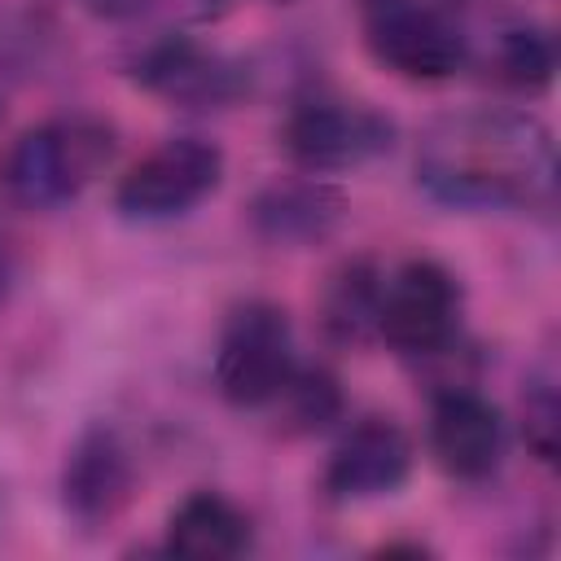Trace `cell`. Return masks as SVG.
I'll return each mask as SVG.
<instances>
[{
    "label": "cell",
    "mask_w": 561,
    "mask_h": 561,
    "mask_svg": "<svg viewBox=\"0 0 561 561\" xmlns=\"http://www.w3.org/2000/svg\"><path fill=\"white\" fill-rule=\"evenodd\" d=\"M416 180L443 206L548 210L557 188L552 131L513 110L447 114L421 140Z\"/></svg>",
    "instance_id": "cell-1"
},
{
    "label": "cell",
    "mask_w": 561,
    "mask_h": 561,
    "mask_svg": "<svg viewBox=\"0 0 561 561\" xmlns=\"http://www.w3.org/2000/svg\"><path fill=\"white\" fill-rule=\"evenodd\" d=\"M114 158V131L88 114L48 118L18 136L4 180L9 193L31 210H53L75 202Z\"/></svg>",
    "instance_id": "cell-2"
},
{
    "label": "cell",
    "mask_w": 561,
    "mask_h": 561,
    "mask_svg": "<svg viewBox=\"0 0 561 561\" xmlns=\"http://www.w3.org/2000/svg\"><path fill=\"white\" fill-rule=\"evenodd\" d=\"M294 377L289 320L272 302H245L228 316L215 351V386L237 408H267Z\"/></svg>",
    "instance_id": "cell-3"
},
{
    "label": "cell",
    "mask_w": 561,
    "mask_h": 561,
    "mask_svg": "<svg viewBox=\"0 0 561 561\" xmlns=\"http://www.w3.org/2000/svg\"><path fill=\"white\" fill-rule=\"evenodd\" d=\"M224 180V153L219 145L202 136H175L149 149L114 188V206L127 219L153 224L188 215L197 202H206Z\"/></svg>",
    "instance_id": "cell-4"
},
{
    "label": "cell",
    "mask_w": 561,
    "mask_h": 561,
    "mask_svg": "<svg viewBox=\"0 0 561 561\" xmlns=\"http://www.w3.org/2000/svg\"><path fill=\"white\" fill-rule=\"evenodd\" d=\"M364 39L373 57L403 79H451L465 66V35L421 0H368Z\"/></svg>",
    "instance_id": "cell-5"
},
{
    "label": "cell",
    "mask_w": 561,
    "mask_h": 561,
    "mask_svg": "<svg viewBox=\"0 0 561 561\" xmlns=\"http://www.w3.org/2000/svg\"><path fill=\"white\" fill-rule=\"evenodd\" d=\"M285 153L302 171H351L394 145V123L359 101H302L285 118Z\"/></svg>",
    "instance_id": "cell-6"
},
{
    "label": "cell",
    "mask_w": 561,
    "mask_h": 561,
    "mask_svg": "<svg viewBox=\"0 0 561 561\" xmlns=\"http://www.w3.org/2000/svg\"><path fill=\"white\" fill-rule=\"evenodd\" d=\"M460 289L447 267L430 259L403 263L377 294V333L403 355L443 351L456 333Z\"/></svg>",
    "instance_id": "cell-7"
},
{
    "label": "cell",
    "mask_w": 561,
    "mask_h": 561,
    "mask_svg": "<svg viewBox=\"0 0 561 561\" xmlns=\"http://www.w3.org/2000/svg\"><path fill=\"white\" fill-rule=\"evenodd\" d=\"M408 473H412L408 434L386 416H368L355 430H346V438L333 447L324 465V491L333 500H373L399 491Z\"/></svg>",
    "instance_id": "cell-8"
},
{
    "label": "cell",
    "mask_w": 561,
    "mask_h": 561,
    "mask_svg": "<svg viewBox=\"0 0 561 561\" xmlns=\"http://www.w3.org/2000/svg\"><path fill=\"white\" fill-rule=\"evenodd\" d=\"M131 486H136V473H131V460H127V447L118 443V434L88 430L75 443L66 473H61V495H66L70 517L83 526L114 522L127 508Z\"/></svg>",
    "instance_id": "cell-9"
},
{
    "label": "cell",
    "mask_w": 561,
    "mask_h": 561,
    "mask_svg": "<svg viewBox=\"0 0 561 561\" xmlns=\"http://www.w3.org/2000/svg\"><path fill=\"white\" fill-rule=\"evenodd\" d=\"M430 447L451 478H486L504 451V421L482 394L447 390L430 416Z\"/></svg>",
    "instance_id": "cell-10"
},
{
    "label": "cell",
    "mask_w": 561,
    "mask_h": 561,
    "mask_svg": "<svg viewBox=\"0 0 561 561\" xmlns=\"http://www.w3.org/2000/svg\"><path fill=\"white\" fill-rule=\"evenodd\" d=\"M136 79L175 105H224L241 92V66L184 35L153 44L136 61Z\"/></svg>",
    "instance_id": "cell-11"
},
{
    "label": "cell",
    "mask_w": 561,
    "mask_h": 561,
    "mask_svg": "<svg viewBox=\"0 0 561 561\" xmlns=\"http://www.w3.org/2000/svg\"><path fill=\"white\" fill-rule=\"evenodd\" d=\"M250 548V517L219 491H193L167 522V552L184 561H232Z\"/></svg>",
    "instance_id": "cell-12"
},
{
    "label": "cell",
    "mask_w": 561,
    "mask_h": 561,
    "mask_svg": "<svg viewBox=\"0 0 561 561\" xmlns=\"http://www.w3.org/2000/svg\"><path fill=\"white\" fill-rule=\"evenodd\" d=\"M342 219V197L316 180L276 184L254 202V224L267 241H320Z\"/></svg>",
    "instance_id": "cell-13"
},
{
    "label": "cell",
    "mask_w": 561,
    "mask_h": 561,
    "mask_svg": "<svg viewBox=\"0 0 561 561\" xmlns=\"http://www.w3.org/2000/svg\"><path fill=\"white\" fill-rule=\"evenodd\" d=\"M557 70V48L552 35L539 26H513L500 35V79L522 88V92H539L552 83Z\"/></svg>",
    "instance_id": "cell-14"
},
{
    "label": "cell",
    "mask_w": 561,
    "mask_h": 561,
    "mask_svg": "<svg viewBox=\"0 0 561 561\" xmlns=\"http://www.w3.org/2000/svg\"><path fill=\"white\" fill-rule=\"evenodd\" d=\"M377 276L364 267V263H351L337 280H333V294H329V329L337 337H359L368 324L377 329Z\"/></svg>",
    "instance_id": "cell-15"
},
{
    "label": "cell",
    "mask_w": 561,
    "mask_h": 561,
    "mask_svg": "<svg viewBox=\"0 0 561 561\" xmlns=\"http://www.w3.org/2000/svg\"><path fill=\"white\" fill-rule=\"evenodd\" d=\"M280 399H289V416L298 430H316L337 412V386L324 373H307V377H289V386L280 390Z\"/></svg>",
    "instance_id": "cell-16"
},
{
    "label": "cell",
    "mask_w": 561,
    "mask_h": 561,
    "mask_svg": "<svg viewBox=\"0 0 561 561\" xmlns=\"http://www.w3.org/2000/svg\"><path fill=\"white\" fill-rule=\"evenodd\" d=\"M92 4V13H101V18H136L140 9H149L153 0H88Z\"/></svg>",
    "instance_id": "cell-17"
},
{
    "label": "cell",
    "mask_w": 561,
    "mask_h": 561,
    "mask_svg": "<svg viewBox=\"0 0 561 561\" xmlns=\"http://www.w3.org/2000/svg\"><path fill=\"white\" fill-rule=\"evenodd\" d=\"M9 285V250H4V237H0V294Z\"/></svg>",
    "instance_id": "cell-18"
}]
</instances>
